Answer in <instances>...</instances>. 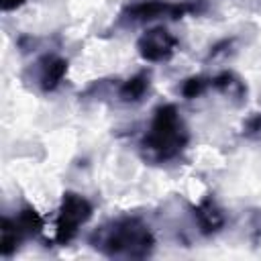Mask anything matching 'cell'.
<instances>
[{
  "instance_id": "6da1fadb",
  "label": "cell",
  "mask_w": 261,
  "mask_h": 261,
  "mask_svg": "<svg viewBox=\"0 0 261 261\" xmlns=\"http://www.w3.org/2000/svg\"><path fill=\"white\" fill-rule=\"evenodd\" d=\"M88 243L110 259H145L155 249V237L139 216H120L104 222L90 234Z\"/></svg>"
},
{
  "instance_id": "7a4b0ae2",
  "label": "cell",
  "mask_w": 261,
  "mask_h": 261,
  "mask_svg": "<svg viewBox=\"0 0 261 261\" xmlns=\"http://www.w3.org/2000/svg\"><path fill=\"white\" fill-rule=\"evenodd\" d=\"M190 143L188 126L175 104H161L153 110L147 133L139 143L141 157L151 165L177 159Z\"/></svg>"
},
{
  "instance_id": "3957f363",
  "label": "cell",
  "mask_w": 261,
  "mask_h": 261,
  "mask_svg": "<svg viewBox=\"0 0 261 261\" xmlns=\"http://www.w3.org/2000/svg\"><path fill=\"white\" fill-rule=\"evenodd\" d=\"M94 206L90 204V200L77 192H63L61 196V204L57 208V216H55V234L53 241L61 247L69 245L80 228L92 218Z\"/></svg>"
},
{
  "instance_id": "277c9868",
  "label": "cell",
  "mask_w": 261,
  "mask_h": 261,
  "mask_svg": "<svg viewBox=\"0 0 261 261\" xmlns=\"http://www.w3.org/2000/svg\"><path fill=\"white\" fill-rule=\"evenodd\" d=\"M190 12H198L194 2H169V0H139L122 8L120 22L126 24H141L157 18H171L177 20Z\"/></svg>"
},
{
  "instance_id": "5b68a950",
  "label": "cell",
  "mask_w": 261,
  "mask_h": 261,
  "mask_svg": "<svg viewBox=\"0 0 261 261\" xmlns=\"http://www.w3.org/2000/svg\"><path fill=\"white\" fill-rule=\"evenodd\" d=\"M137 51H139L141 59H145L149 63L169 61L177 51V37L161 24L147 29L137 41Z\"/></svg>"
},
{
  "instance_id": "8992f818",
  "label": "cell",
  "mask_w": 261,
  "mask_h": 261,
  "mask_svg": "<svg viewBox=\"0 0 261 261\" xmlns=\"http://www.w3.org/2000/svg\"><path fill=\"white\" fill-rule=\"evenodd\" d=\"M67 59L59 57V55H45L43 59L37 61V84L41 88V92L49 94L55 92L59 88V84L63 82V77L67 75Z\"/></svg>"
},
{
  "instance_id": "52a82bcc",
  "label": "cell",
  "mask_w": 261,
  "mask_h": 261,
  "mask_svg": "<svg viewBox=\"0 0 261 261\" xmlns=\"http://www.w3.org/2000/svg\"><path fill=\"white\" fill-rule=\"evenodd\" d=\"M194 220H196V224H198L200 234L212 237V234H216V232L226 224V214H224V210L214 202V198L206 196L204 200L198 202V206H194Z\"/></svg>"
},
{
  "instance_id": "ba28073f",
  "label": "cell",
  "mask_w": 261,
  "mask_h": 261,
  "mask_svg": "<svg viewBox=\"0 0 261 261\" xmlns=\"http://www.w3.org/2000/svg\"><path fill=\"white\" fill-rule=\"evenodd\" d=\"M210 88H214L224 98L232 100L234 104H243L247 100V86L234 71H220L214 77H210Z\"/></svg>"
},
{
  "instance_id": "9c48e42d",
  "label": "cell",
  "mask_w": 261,
  "mask_h": 261,
  "mask_svg": "<svg viewBox=\"0 0 261 261\" xmlns=\"http://www.w3.org/2000/svg\"><path fill=\"white\" fill-rule=\"evenodd\" d=\"M24 239L27 237H24L22 228L18 226L16 218L2 216V222H0V255L4 259L12 257Z\"/></svg>"
},
{
  "instance_id": "30bf717a",
  "label": "cell",
  "mask_w": 261,
  "mask_h": 261,
  "mask_svg": "<svg viewBox=\"0 0 261 261\" xmlns=\"http://www.w3.org/2000/svg\"><path fill=\"white\" fill-rule=\"evenodd\" d=\"M149 84H151V75L149 71H139L133 77L124 80L118 86V100L124 104H137L143 100V96L149 92Z\"/></svg>"
},
{
  "instance_id": "8fae6325",
  "label": "cell",
  "mask_w": 261,
  "mask_h": 261,
  "mask_svg": "<svg viewBox=\"0 0 261 261\" xmlns=\"http://www.w3.org/2000/svg\"><path fill=\"white\" fill-rule=\"evenodd\" d=\"M16 222H18V226L22 228L24 237H37V234L43 230V226H45L41 214H39L33 206H22V208L18 210V214H16Z\"/></svg>"
},
{
  "instance_id": "7c38bea8",
  "label": "cell",
  "mask_w": 261,
  "mask_h": 261,
  "mask_svg": "<svg viewBox=\"0 0 261 261\" xmlns=\"http://www.w3.org/2000/svg\"><path fill=\"white\" fill-rule=\"evenodd\" d=\"M208 88H210V77H204V75H192V77L184 80V84H181L179 92H181V96H184V98L194 100V98L202 96Z\"/></svg>"
},
{
  "instance_id": "4fadbf2b",
  "label": "cell",
  "mask_w": 261,
  "mask_h": 261,
  "mask_svg": "<svg viewBox=\"0 0 261 261\" xmlns=\"http://www.w3.org/2000/svg\"><path fill=\"white\" fill-rule=\"evenodd\" d=\"M241 135L251 141H261V112H253L241 128Z\"/></svg>"
},
{
  "instance_id": "5bb4252c",
  "label": "cell",
  "mask_w": 261,
  "mask_h": 261,
  "mask_svg": "<svg viewBox=\"0 0 261 261\" xmlns=\"http://www.w3.org/2000/svg\"><path fill=\"white\" fill-rule=\"evenodd\" d=\"M249 226H251V237H253V241L259 243V241H261V210H251Z\"/></svg>"
},
{
  "instance_id": "9a60e30c",
  "label": "cell",
  "mask_w": 261,
  "mask_h": 261,
  "mask_svg": "<svg viewBox=\"0 0 261 261\" xmlns=\"http://www.w3.org/2000/svg\"><path fill=\"white\" fill-rule=\"evenodd\" d=\"M234 37H230V39H222L220 43H216V45H212L210 47V53H208V59H214V57H218L220 53H228V49L234 45Z\"/></svg>"
},
{
  "instance_id": "2e32d148",
  "label": "cell",
  "mask_w": 261,
  "mask_h": 261,
  "mask_svg": "<svg viewBox=\"0 0 261 261\" xmlns=\"http://www.w3.org/2000/svg\"><path fill=\"white\" fill-rule=\"evenodd\" d=\"M24 2H27V0H0V8H2L4 12H10V10L20 8Z\"/></svg>"
}]
</instances>
